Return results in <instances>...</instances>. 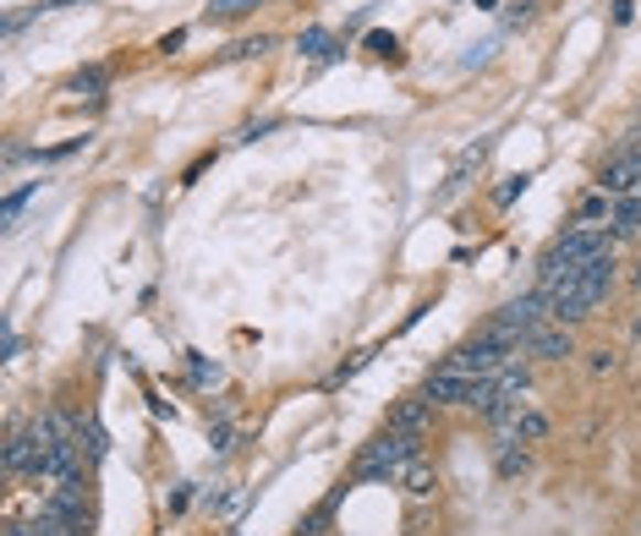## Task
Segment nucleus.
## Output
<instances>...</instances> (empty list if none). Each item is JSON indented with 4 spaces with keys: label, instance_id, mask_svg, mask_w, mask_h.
I'll list each match as a JSON object with an SVG mask.
<instances>
[{
    "label": "nucleus",
    "instance_id": "obj_2",
    "mask_svg": "<svg viewBox=\"0 0 641 536\" xmlns=\"http://www.w3.org/2000/svg\"><path fill=\"white\" fill-rule=\"evenodd\" d=\"M615 242L603 236V231H565L548 253H543V264H537V274L548 279V274H565V268H581L587 258H598V253H609Z\"/></svg>",
    "mask_w": 641,
    "mask_h": 536
},
{
    "label": "nucleus",
    "instance_id": "obj_6",
    "mask_svg": "<svg viewBox=\"0 0 641 536\" xmlns=\"http://www.w3.org/2000/svg\"><path fill=\"white\" fill-rule=\"evenodd\" d=\"M631 236H641V192L615 197V231H609V242L620 247V242H631Z\"/></svg>",
    "mask_w": 641,
    "mask_h": 536
},
{
    "label": "nucleus",
    "instance_id": "obj_1",
    "mask_svg": "<svg viewBox=\"0 0 641 536\" xmlns=\"http://www.w3.org/2000/svg\"><path fill=\"white\" fill-rule=\"evenodd\" d=\"M423 454V432H384V438H373L362 454H356V465H351V487L356 482H395L412 460Z\"/></svg>",
    "mask_w": 641,
    "mask_h": 536
},
{
    "label": "nucleus",
    "instance_id": "obj_23",
    "mask_svg": "<svg viewBox=\"0 0 641 536\" xmlns=\"http://www.w3.org/2000/svg\"><path fill=\"white\" fill-rule=\"evenodd\" d=\"M631 334H637V340H641V318H637V329H631Z\"/></svg>",
    "mask_w": 641,
    "mask_h": 536
},
{
    "label": "nucleus",
    "instance_id": "obj_10",
    "mask_svg": "<svg viewBox=\"0 0 641 536\" xmlns=\"http://www.w3.org/2000/svg\"><path fill=\"white\" fill-rule=\"evenodd\" d=\"M434 487H439V471H428L423 454H417V460L406 465V493H412V499H434Z\"/></svg>",
    "mask_w": 641,
    "mask_h": 536
},
{
    "label": "nucleus",
    "instance_id": "obj_17",
    "mask_svg": "<svg viewBox=\"0 0 641 536\" xmlns=\"http://www.w3.org/2000/svg\"><path fill=\"white\" fill-rule=\"evenodd\" d=\"M77 438H83V449H88V460H99V454H105V432H99L94 421H77Z\"/></svg>",
    "mask_w": 641,
    "mask_h": 536
},
{
    "label": "nucleus",
    "instance_id": "obj_20",
    "mask_svg": "<svg viewBox=\"0 0 641 536\" xmlns=\"http://www.w3.org/2000/svg\"><path fill=\"white\" fill-rule=\"evenodd\" d=\"M209 443H214V454H225V449H231V427H225V421H220V427H214V432H209Z\"/></svg>",
    "mask_w": 641,
    "mask_h": 536
},
{
    "label": "nucleus",
    "instance_id": "obj_12",
    "mask_svg": "<svg viewBox=\"0 0 641 536\" xmlns=\"http://www.w3.org/2000/svg\"><path fill=\"white\" fill-rule=\"evenodd\" d=\"M264 0H209V22H236V17H247V11H258Z\"/></svg>",
    "mask_w": 641,
    "mask_h": 536
},
{
    "label": "nucleus",
    "instance_id": "obj_15",
    "mask_svg": "<svg viewBox=\"0 0 641 536\" xmlns=\"http://www.w3.org/2000/svg\"><path fill=\"white\" fill-rule=\"evenodd\" d=\"M297 50H302V55H313V61H329V55H334V39H329L323 28H308V33L297 39Z\"/></svg>",
    "mask_w": 641,
    "mask_h": 536
},
{
    "label": "nucleus",
    "instance_id": "obj_16",
    "mask_svg": "<svg viewBox=\"0 0 641 536\" xmlns=\"http://www.w3.org/2000/svg\"><path fill=\"white\" fill-rule=\"evenodd\" d=\"M367 50H373L378 61H400V39H395V33H367Z\"/></svg>",
    "mask_w": 641,
    "mask_h": 536
},
{
    "label": "nucleus",
    "instance_id": "obj_18",
    "mask_svg": "<svg viewBox=\"0 0 641 536\" xmlns=\"http://www.w3.org/2000/svg\"><path fill=\"white\" fill-rule=\"evenodd\" d=\"M521 192H526V175H510V181L499 186V208H510V203H515Z\"/></svg>",
    "mask_w": 641,
    "mask_h": 536
},
{
    "label": "nucleus",
    "instance_id": "obj_19",
    "mask_svg": "<svg viewBox=\"0 0 641 536\" xmlns=\"http://www.w3.org/2000/svg\"><path fill=\"white\" fill-rule=\"evenodd\" d=\"M33 192H39V181H33V186H22V192H11V197H6V208H0V214H6V219H17V214H22V203H28V197H33Z\"/></svg>",
    "mask_w": 641,
    "mask_h": 536
},
{
    "label": "nucleus",
    "instance_id": "obj_14",
    "mask_svg": "<svg viewBox=\"0 0 641 536\" xmlns=\"http://www.w3.org/2000/svg\"><path fill=\"white\" fill-rule=\"evenodd\" d=\"M515 471H526V443L504 438V443H499V476H515Z\"/></svg>",
    "mask_w": 641,
    "mask_h": 536
},
{
    "label": "nucleus",
    "instance_id": "obj_13",
    "mask_svg": "<svg viewBox=\"0 0 641 536\" xmlns=\"http://www.w3.org/2000/svg\"><path fill=\"white\" fill-rule=\"evenodd\" d=\"M603 214H615V197H609V192H592V197H581V208H576L581 225H598Z\"/></svg>",
    "mask_w": 641,
    "mask_h": 536
},
{
    "label": "nucleus",
    "instance_id": "obj_4",
    "mask_svg": "<svg viewBox=\"0 0 641 536\" xmlns=\"http://www.w3.org/2000/svg\"><path fill=\"white\" fill-rule=\"evenodd\" d=\"M467 389H472V378H467V373H456V367L445 362L439 373H428L423 400H428V405H467Z\"/></svg>",
    "mask_w": 641,
    "mask_h": 536
},
{
    "label": "nucleus",
    "instance_id": "obj_5",
    "mask_svg": "<svg viewBox=\"0 0 641 536\" xmlns=\"http://www.w3.org/2000/svg\"><path fill=\"white\" fill-rule=\"evenodd\" d=\"M345 493H351V482H340V487L323 499L319 510H308V515H302V526H297V536H329V526H334V510H340V499H345Z\"/></svg>",
    "mask_w": 641,
    "mask_h": 536
},
{
    "label": "nucleus",
    "instance_id": "obj_8",
    "mask_svg": "<svg viewBox=\"0 0 641 536\" xmlns=\"http://www.w3.org/2000/svg\"><path fill=\"white\" fill-rule=\"evenodd\" d=\"M510 438H515V443H543V438H548V416L526 405V410L515 416V427H510Z\"/></svg>",
    "mask_w": 641,
    "mask_h": 536
},
{
    "label": "nucleus",
    "instance_id": "obj_24",
    "mask_svg": "<svg viewBox=\"0 0 641 536\" xmlns=\"http://www.w3.org/2000/svg\"><path fill=\"white\" fill-rule=\"evenodd\" d=\"M637 536H641V521H637Z\"/></svg>",
    "mask_w": 641,
    "mask_h": 536
},
{
    "label": "nucleus",
    "instance_id": "obj_9",
    "mask_svg": "<svg viewBox=\"0 0 641 536\" xmlns=\"http://www.w3.org/2000/svg\"><path fill=\"white\" fill-rule=\"evenodd\" d=\"M105 83H110L105 66H83V72L72 77V94H77V99H105Z\"/></svg>",
    "mask_w": 641,
    "mask_h": 536
},
{
    "label": "nucleus",
    "instance_id": "obj_11",
    "mask_svg": "<svg viewBox=\"0 0 641 536\" xmlns=\"http://www.w3.org/2000/svg\"><path fill=\"white\" fill-rule=\"evenodd\" d=\"M186 373H192V384L197 389H220V362H209V356H197V351H186Z\"/></svg>",
    "mask_w": 641,
    "mask_h": 536
},
{
    "label": "nucleus",
    "instance_id": "obj_22",
    "mask_svg": "<svg viewBox=\"0 0 641 536\" xmlns=\"http://www.w3.org/2000/svg\"><path fill=\"white\" fill-rule=\"evenodd\" d=\"M637 17V0H615V22H631Z\"/></svg>",
    "mask_w": 641,
    "mask_h": 536
},
{
    "label": "nucleus",
    "instance_id": "obj_7",
    "mask_svg": "<svg viewBox=\"0 0 641 536\" xmlns=\"http://www.w3.org/2000/svg\"><path fill=\"white\" fill-rule=\"evenodd\" d=\"M428 416H434V405L417 395V400H400L395 410H389V427H395V432H423V427H428Z\"/></svg>",
    "mask_w": 641,
    "mask_h": 536
},
{
    "label": "nucleus",
    "instance_id": "obj_21",
    "mask_svg": "<svg viewBox=\"0 0 641 536\" xmlns=\"http://www.w3.org/2000/svg\"><path fill=\"white\" fill-rule=\"evenodd\" d=\"M587 367H592V373H615V356H609V351H592V362H587Z\"/></svg>",
    "mask_w": 641,
    "mask_h": 536
},
{
    "label": "nucleus",
    "instance_id": "obj_3",
    "mask_svg": "<svg viewBox=\"0 0 641 536\" xmlns=\"http://www.w3.org/2000/svg\"><path fill=\"white\" fill-rule=\"evenodd\" d=\"M526 356H537V362H565V356H576V340H570V329L565 323H543L537 334H526V345H521Z\"/></svg>",
    "mask_w": 641,
    "mask_h": 536
}]
</instances>
